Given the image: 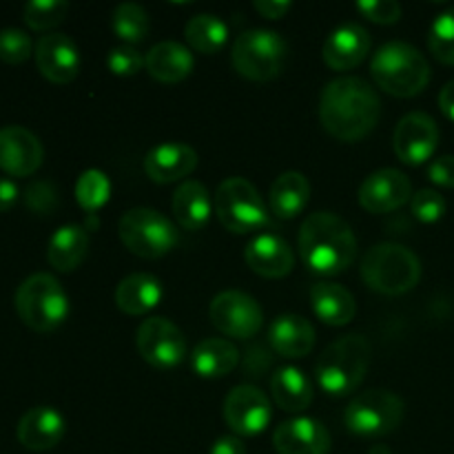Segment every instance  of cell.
<instances>
[{
	"label": "cell",
	"mask_w": 454,
	"mask_h": 454,
	"mask_svg": "<svg viewBox=\"0 0 454 454\" xmlns=\"http://www.w3.org/2000/svg\"><path fill=\"white\" fill-rule=\"evenodd\" d=\"M89 229L78 224H65L51 235L47 260L60 273H71L84 262L89 253Z\"/></svg>",
	"instance_id": "cell-29"
},
{
	"label": "cell",
	"mask_w": 454,
	"mask_h": 454,
	"mask_svg": "<svg viewBox=\"0 0 454 454\" xmlns=\"http://www.w3.org/2000/svg\"><path fill=\"white\" fill-rule=\"evenodd\" d=\"M244 260H247L248 269L253 273L269 279H279L286 278L293 270L295 253L288 247L286 239L278 238L273 233H264L248 242L247 251H244Z\"/></svg>",
	"instance_id": "cell-21"
},
{
	"label": "cell",
	"mask_w": 454,
	"mask_h": 454,
	"mask_svg": "<svg viewBox=\"0 0 454 454\" xmlns=\"http://www.w3.org/2000/svg\"><path fill=\"white\" fill-rule=\"evenodd\" d=\"M69 13L65 0H31L25 7V22L35 31H47L60 25Z\"/></svg>",
	"instance_id": "cell-36"
},
{
	"label": "cell",
	"mask_w": 454,
	"mask_h": 454,
	"mask_svg": "<svg viewBox=\"0 0 454 454\" xmlns=\"http://www.w3.org/2000/svg\"><path fill=\"white\" fill-rule=\"evenodd\" d=\"M149 13L137 3H120L114 12V31L129 47L142 43L149 35Z\"/></svg>",
	"instance_id": "cell-33"
},
{
	"label": "cell",
	"mask_w": 454,
	"mask_h": 454,
	"mask_svg": "<svg viewBox=\"0 0 454 454\" xmlns=\"http://www.w3.org/2000/svg\"><path fill=\"white\" fill-rule=\"evenodd\" d=\"M428 49L443 65H454V7L439 13L428 31Z\"/></svg>",
	"instance_id": "cell-35"
},
{
	"label": "cell",
	"mask_w": 454,
	"mask_h": 454,
	"mask_svg": "<svg viewBox=\"0 0 454 454\" xmlns=\"http://www.w3.org/2000/svg\"><path fill=\"white\" fill-rule=\"evenodd\" d=\"M208 454H247V446L242 443L239 437H220L215 443L211 446Z\"/></svg>",
	"instance_id": "cell-44"
},
{
	"label": "cell",
	"mask_w": 454,
	"mask_h": 454,
	"mask_svg": "<svg viewBox=\"0 0 454 454\" xmlns=\"http://www.w3.org/2000/svg\"><path fill=\"white\" fill-rule=\"evenodd\" d=\"M439 106H442V111L448 118L454 120V80H450V82L442 89V93H439Z\"/></svg>",
	"instance_id": "cell-46"
},
{
	"label": "cell",
	"mask_w": 454,
	"mask_h": 454,
	"mask_svg": "<svg viewBox=\"0 0 454 454\" xmlns=\"http://www.w3.org/2000/svg\"><path fill=\"white\" fill-rule=\"evenodd\" d=\"M106 67L115 75H136L145 67V58L140 56L137 49L122 44V47L111 49L109 56H106Z\"/></svg>",
	"instance_id": "cell-40"
},
{
	"label": "cell",
	"mask_w": 454,
	"mask_h": 454,
	"mask_svg": "<svg viewBox=\"0 0 454 454\" xmlns=\"http://www.w3.org/2000/svg\"><path fill=\"white\" fill-rule=\"evenodd\" d=\"M217 220L235 235L262 231L270 224L269 208L255 186L244 177H229L222 182L213 198Z\"/></svg>",
	"instance_id": "cell-7"
},
{
	"label": "cell",
	"mask_w": 454,
	"mask_h": 454,
	"mask_svg": "<svg viewBox=\"0 0 454 454\" xmlns=\"http://www.w3.org/2000/svg\"><path fill=\"white\" fill-rule=\"evenodd\" d=\"M371 35L357 22H344L331 31L322 49L324 62L335 71H348L362 65L371 51Z\"/></svg>",
	"instance_id": "cell-19"
},
{
	"label": "cell",
	"mask_w": 454,
	"mask_h": 454,
	"mask_svg": "<svg viewBox=\"0 0 454 454\" xmlns=\"http://www.w3.org/2000/svg\"><path fill=\"white\" fill-rule=\"evenodd\" d=\"M269 341L282 357L300 359L313 350L315 328L301 315H279L269 328Z\"/></svg>",
	"instance_id": "cell-23"
},
{
	"label": "cell",
	"mask_w": 454,
	"mask_h": 454,
	"mask_svg": "<svg viewBox=\"0 0 454 454\" xmlns=\"http://www.w3.org/2000/svg\"><path fill=\"white\" fill-rule=\"evenodd\" d=\"M371 74L377 87L395 98H412L430 82V65L412 44L395 40L384 44L371 60Z\"/></svg>",
	"instance_id": "cell-4"
},
{
	"label": "cell",
	"mask_w": 454,
	"mask_h": 454,
	"mask_svg": "<svg viewBox=\"0 0 454 454\" xmlns=\"http://www.w3.org/2000/svg\"><path fill=\"white\" fill-rule=\"evenodd\" d=\"M211 324L222 335L235 337V340H251L264 326V310L242 291H224L213 297L208 306Z\"/></svg>",
	"instance_id": "cell-12"
},
{
	"label": "cell",
	"mask_w": 454,
	"mask_h": 454,
	"mask_svg": "<svg viewBox=\"0 0 454 454\" xmlns=\"http://www.w3.org/2000/svg\"><path fill=\"white\" fill-rule=\"evenodd\" d=\"M111 195L109 177L98 168H89L78 177L75 184V200L87 213H96L98 208L105 207Z\"/></svg>",
	"instance_id": "cell-34"
},
{
	"label": "cell",
	"mask_w": 454,
	"mask_h": 454,
	"mask_svg": "<svg viewBox=\"0 0 454 454\" xmlns=\"http://www.w3.org/2000/svg\"><path fill=\"white\" fill-rule=\"evenodd\" d=\"M371 454H390V450H388V448H384V446H375L371 450Z\"/></svg>",
	"instance_id": "cell-47"
},
{
	"label": "cell",
	"mask_w": 454,
	"mask_h": 454,
	"mask_svg": "<svg viewBox=\"0 0 454 454\" xmlns=\"http://www.w3.org/2000/svg\"><path fill=\"white\" fill-rule=\"evenodd\" d=\"M357 198L368 213L384 215L397 211L408 200H412V184L406 173L397 168H380L364 180Z\"/></svg>",
	"instance_id": "cell-15"
},
{
	"label": "cell",
	"mask_w": 454,
	"mask_h": 454,
	"mask_svg": "<svg viewBox=\"0 0 454 454\" xmlns=\"http://www.w3.org/2000/svg\"><path fill=\"white\" fill-rule=\"evenodd\" d=\"M136 348L149 366L160 371L180 366L189 353L184 333L167 317L145 319L136 333Z\"/></svg>",
	"instance_id": "cell-11"
},
{
	"label": "cell",
	"mask_w": 454,
	"mask_h": 454,
	"mask_svg": "<svg viewBox=\"0 0 454 454\" xmlns=\"http://www.w3.org/2000/svg\"><path fill=\"white\" fill-rule=\"evenodd\" d=\"M120 239L137 257L158 260L177 244L176 224L153 208H131L120 220Z\"/></svg>",
	"instance_id": "cell-9"
},
{
	"label": "cell",
	"mask_w": 454,
	"mask_h": 454,
	"mask_svg": "<svg viewBox=\"0 0 454 454\" xmlns=\"http://www.w3.org/2000/svg\"><path fill=\"white\" fill-rule=\"evenodd\" d=\"M357 255V238L348 222L328 211L310 213L300 229V257L313 273H344Z\"/></svg>",
	"instance_id": "cell-2"
},
{
	"label": "cell",
	"mask_w": 454,
	"mask_h": 454,
	"mask_svg": "<svg viewBox=\"0 0 454 454\" xmlns=\"http://www.w3.org/2000/svg\"><path fill=\"white\" fill-rule=\"evenodd\" d=\"M162 300V284L155 275L133 273L115 288V306L127 315H145Z\"/></svg>",
	"instance_id": "cell-27"
},
{
	"label": "cell",
	"mask_w": 454,
	"mask_h": 454,
	"mask_svg": "<svg viewBox=\"0 0 454 454\" xmlns=\"http://www.w3.org/2000/svg\"><path fill=\"white\" fill-rule=\"evenodd\" d=\"M145 67L151 78L173 84L189 78L195 67V58L184 44L176 43V40H164V43L151 47V51L145 56Z\"/></svg>",
	"instance_id": "cell-24"
},
{
	"label": "cell",
	"mask_w": 454,
	"mask_h": 454,
	"mask_svg": "<svg viewBox=\"0 0 454 454\" xmlns=\"http://www.w3.org/2000/svg\"><path fill=\"white\" fill-rule=\"evenodd\" d=\"M371 355V341L364 335H344L333 341L315 364L319 388L335 397L350 395L366 377Z\"/></svg>",
	"instance_id": "cell-3"
},
{
	"label": "cell",
	"mask_w": 454,
	"mask_h": 454,
	"mask_svg": "<svg viewBox=\"0 0 454 454\" xmlns=\"http://www.w3.org/2000/svg\"><path fill=\"white\" fill-rule=\"evenodd\" d=\"M273 446L278 454H328L331 433L322 421L297 417L278 426L273 433Z\"/></svg>",
	"instance_id": "cell-18"
},
{
	"label": "cell",
	"mask_w": 454,
	"mask_h": 454,
	"mask_svg": "<svg viewBox=\"0 0 454 454\" xmlns=\"http://www.w3.org/2000/svg\"><path fill=\"white\" fill-rule=\"evenodd\" d=\"M310 304L313 313L328 326H346L353 322L357 306L348 288L333 282H319L310 288Z\"/></svg>",
	"instance_id": "cell-26"
},
{
	"label": "cell",
	"mask_w": 454,
	"mask_h": 454,
	"mask_svg": "<svg viewBox=\"0 0 454 454\" xmlns=\"http://www.w3.org/2000/svg\"><path fill=\"white\" fill-rule=\"evenodd\" d=\"M34 56L40 74L56 84H69L80 71L78 47L67 34L51 31L47 35H40Z\"/></svg>",
	"instance_id": "cell-17"
},
{
	"label": "cell",
	"mask_w": 454,
	"mask_h": 454,
	"mask_svg": "<svg viewBox=\"0 0 454 454\" xmlns=\"http://www.w3.org/2000/svg\"><path fill=\"white\" fill-rule=\"evenodd\" d=\"M65 417L51 406H35L27 411L18 421V442L34 452L56 448L65 437Z\"/></svg>",
	"instance_id": "cell-20"
},
{
	"label": "cell",
	"mask_w": 454,
	"mask_h": 454,
	"mask_svg": "<svg viewBox=\"0 0 454 454\" xmlns=\"http://www.w3.org/2000/svg\"><path fill=\"white\" fill-rule=\"evenodd\" d=\"M186 43L191 49H195L198 53H213L222 51L229 40V27L222 20L220 16H213V13H198V16L191 18L184 27Z\"/></svg>",
	"instance_id": "cell-32"
},
{
	"label": "cell",
	"mask_w": 454,
	"mask_h": 454,
	"mask_svg": "<svg viewBox=\"0 0 454 454\" xmlns=\"http://www.w3.org/2000/svg\"><path fill=\"white\" fill-rule=\"evenodd\" d=\"M288 44L278 31L251 29L238 35L231 49L233 67L242 78L266 82L282 74Z\"/></svg>",
	"instance_id": "cell-8"
},
{
	"label": "cell",
	"mask_w": 454,
	"mask_h": 454,
	"mask_svg": "<svg viewBox=\"0 0 454 454\" xmlns=\"http://www.w3.org/2000/svg\"><path fill=\"white\" fill-rule=\"evenodd\" d=\"M439 145V127L433 115L424 111H412L399 120L397 129L393 136L395 153L402 162L424 164L426 160L433 158Z\"/></svg>",
	"instance_id": "cell-13"
},
{
	"label": "cell",
	"mask_w": 454,
	"mask_h": 454,
	"mask_svg": "<svg viewBox=\"0 0 454 454\" xmlns=\"http://www.w3.org/2000/svg\"><path fill=\"white\" fill-rule=\"evenodd\" d=\"M18 195H20V191H18L16 182H12L9 177H0V213L13 208V204L18 202Z\"/></svg>",
	"instance_id": "cell-45"
},
{
	"label": "cell",
	"mask_w": 454,
	"mask_h": 454,
	"mask_svg": "<svg viewBox=\"0 0 454 454\" xmlns=\"http://www.w3.org/2000/svg\"><path fill=\"white\" fill-rule=\"evenodd\" d=\"M239 362V350L235 344L222 337H208L193 348L191 366L204 380H220L235 371Z\"/></svg>",
	"instance_id": "cell-28"
},
{
	"label": "cell",
	"mask_w": 454,
	"mask_h": 454,
	"mask_svg": "<svg viewBox=\"0 0 454 454\" xmlns=\"http://www.w3.org/2000/svg\"><path fill=\"white\" fill-rule=\"evenodd\" d=\"M25 202L27 208L34 211L35 215H51L60 204V195L51 182L35 180L25 189Z\"/></svg>",
	"instance_id": "cell-39"
},
{
	"label": "cell",
	"mask_w": 454,
	"mask_h": 454,
	"mask_svg": "<svg viewBox=\"0 0 454 454\" xmlns=\"http://www.w3.org/2000/svg\"><path fill=\"white\" fill-rule=\"evenodd\" d=\"M198 167V153L184 142H162L145 155V171L158 184L182 180Z\"/></svg>",
	"instance_id": "cell-22"
},
{
	"label": "cell",
	"mask_w": 454,
	"mask_h": 454,
	"mask_svg": "<svg viewBox=\"0 0 454 454\" xmlns=\"http://www.w3.org/2000/svg\"><path fill=\"white\" fill-rule=\"evenodd\" d=\"M16 310L35 333H51L69 315V297L53 275L34 273L18 286Z\"/></svg>",
	"instance_id": "cell-6"
},
{
	"label": "cell",
	"mask_w": 454,
	"mask_h": 454,
	"mask_svg": "<svg viewBox=\"0 0 454 454\" xmlns=\"http://www.w3.org/2000/svg\"><path fill=\"white\" fill-rule=\"evenodd\" d=\"M357 9L364 18L377 25H393L402 18V4L397 0H362Z\"/></svg>",
	"instance_id": "cell-41"
},
{
	"label": "cell",
	"mask_w": 454,
	"mask_h": 454,
	"mask_svg": "<svg viewBox=\"0 0 454 454\" xmlns=\"http://www.w3.org/2000/svg\"><path fill=\"white\" fill-rule=\"evenodd\" d=\"M310 200V182L306 180L304 173L286 171L273 182L269 193L270 211L279 220H293L306 208Z\"/></svg>",
	"instance_id": "cell-30"
},
{
	"label": "cell",
	"mask_w": 454,
	"mask_h": 454,
	"mask_svg": "<svg viewBox=\"0 0 454 454\" xmlns=\"http://www.w3.org/2000/svg\"><path fill=\"white\" fill-rule=\"evenodd\" d=\"M428 177L439 186L454 189V155H442L428 167Z\"/></svg>",
	"instance_id": "cell-42"
},
{
	"label": "cell",
	"mask_w": 454,
	"mask_h": 454,
	"mask_svg": "<svg viewBox=\"0 0 454 454\" xmlns=\"http://www.w3.org/2000/svg\"><path fill=\"white\" fill-rule=\"evenodd\" d=\"M368 288L381 295L397 297L412 291L421 279V262L411 248L402 244L384 242L372 247L359 266Z\"/></svg>",
	"instance_id": "cell-5"
},
{
	"label": "cell",
	"mask_w": 454,
	"mask_h": 454,
	"mask_svg": "<svg viewBox=\"0 0 454 454\" xmlns=\"http://www.w3.org/2000/svg\"><path fill=\"white\" fill-rule=\"evenodd\" d=\"M173 215H176L177 224L186 231H200L207 226L208 217H211L213 207L211 195H208L207 186L198 180L182 182L176 189L171 200Z\"/></svg>",
	"instance_id": "cell-25"
},
{
	"label": "cell",
	"mask_w": 454,
	"mask_h": 454,
	"mask_svg": "<svg viewBox=\"0 0 454 454\" xmlns=\"http://www.w3.org/2000/svg\"><path fill=\"white\" fill-rule=\"evenodd\" d=\"M224 421L239 437L264 433L270 421V402L255 386H238L224 399Z\"/></svg>",
	"instance_id": "cell-14"
},
{
	"label": "cell",
	"mask_w": 454,
	"mask_h": 454,
	"mask_svg": "<svg viewBox=\"0 0 454 454\" xmlns=\"http://www.w3.org/2000/svg\"><path fill=\"white\" fill-rule=\"evenodd\" d=\"M31 38L22 29L16 27H7L0 29V60L7 65H20L31 56Z\"/></svg>",
	"instance_id": "cell-37"
},
{
	"label": "cell",
	"mask_w": 454,
	"mask_h": 454,
	"mask_svg": "<svg viewBox=\"0 0 454 454\" xmlns=\"http://www.w3.org/2000/svg\"><path fill=\"white\" fill-rule=\"evenodd\" d=\"M380 115V96L357 75L331 80L319 96V120L341 142L364 140L377 127Z\"/></svg>",
	"instance_id": "cell-1"
},
{
	"label": "cell",
	"mask_w": 454,
	"mask_h": 454,
	"mask_svg": "<svg viewBox=\"0 0 454 454\" xmlns=\"http://www.w3.org/2000/svg\"><path fill=\"white\" fill-rule=\"evenodd\" d=\"M412 215L419 222H426V224H433V222L442 220L446 215V198H443L439 191L434 189H421L412 195L411 200Z\"/></svg>",
	"instance_id": "cell-38"
},
{
	"label": "cell",
	"mask_w": 454,
	"mask_h": 454,
	"mask_svg": "<svg viewBox=\"0 0 454 454\" xmlns=\"http://www.w3.org/2000/svg\"><path fill=\"white\" fill-rule=\"evenodd\" d=\"M44 158L43 142L25 127L9 124L0 129V168L7 176H34Z\"/></svg>",
	"instance_id": "cell-16"
},
{
	"label": "cell",
	"mask_w": 454,
	"mask_h": 454,
	"mask_svg": "<svg viewBox=\"0 0 454 454\" xmlns=\"http://www.w3.org/2000/svg\"><path fill=\"white\" fill-rule=\"evenodd\" d=\"M270 393L275 403L286 412H304L313 402V384L309 377L295 366L279 368L270 377Z\"/></svg>",
	"instance_id": "cell-31"
},
{
	"label": "cell",
	"mask_w": 454,
	"mask_h": 454,
	"mask_svg": "<svg viewBox=\"0 0 454 454\" xmlns=\"http://www.w3.org/2000/svg\"><path fill=\"white\" fill-rule=\"evenodd\" d=\"M291 0H255V9L269 20H279L291 12Z\"/></svg>",
	"instance_id": "cell-43"
},
{
	"label": "cell",
	"mask_w": 454,
	"mask_h": 454,
	"mask_svg": "<svg viewBox=\"0 0 454 454\" xmlns=\"http://www.w3.org/2000/svg\"><path fill=\"white\" fill-rule=\"evenodd\" d=\"M403 415H406V403L399 395L390 390L375 388L357 395L346 408V428L359 437H384L399 428Z\"/></svg>",
	"instance_id": "cell-10"
}]
</instances>
